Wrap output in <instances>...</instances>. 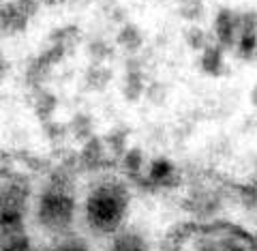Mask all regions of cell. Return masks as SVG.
<instances>
[{
    "instance_id": "cell-7",
    "label": "cell",
    "mask_w": 257,
    "mask_h": 251,
    "mask_svg": "<svg viewBox=\"0 0 257 251\" xmlns=\"http://www.w3.org/2000/svg\"><path fill=\"white\" fill-rule=\"evenodd\" d=\"M199 64H202L204 73L208 75H221L223 69H225V62H223V47L216 45V43H210L206 47V50L202 52V60H199Z\"/></svg>"
},
{
    "instance_id": "cell-8",
    "label": "cell",
    "mask_w": 257,
    "mask_h": 251,
    "mask_svg": "<svg viewBox=\"0 0 257 251\" xmlns=\"http://www.w3.org/2000/svg\"><path fill=\"white\" fill-rule=\"evenodd\" d=\"M118 43L122 45L128 54H135V52L142 50L144 35H142V30L135 26V24H124V26L120 28V32H118Z\"/></svg>"
},
{
    "instance_id": "cell-6",
    "label": "cell",
    "mask_w": 257,
    "mask_h": 251,
    "mask_svg": "<svg viewBox=\"0 0 257 251\" xmlns=\"http://www.w3.org/2000/svg\"><path fill=\"white\" fill-rule=\"evenodd\" d=\"M28 26V18L15 7V3H9L0 11V30L5 32H22Z\"/></svg>"
},
{
    "instance_id": "cell-1",
    "label": "cell",
    "mask_w": 257,
    "mask_h": 251,
    "mask_svg": "<svg viewBox=\"0 0 257 251\" xmlns=\"http://www.w3.org/2000/svg\"><path fill=\"white\" fill-rule=\"evenodd\" d=\"M128 210V191L116 181L99 183L86 198V223L96 234H111L122 225Z\"/></svg>"
},
{
    "instance_id": "cell-4",
    "label": "cell",
    "mask_w": 257,
    "mask_h": 251,
    "mask_svg": "<svg viewBox=\"0 0 257 251\" xmlns=\"http://www.w3.org/2000/svg\"><path fill=\"white\" fill-rule=\"evenodd\" d=\"M240 35L238 26V13L231 9H221L214 18V41L216 45H221L223 50H231L236 47Z\"/></svg>"
},
{
    "instance_id": "cell-9",
    "label": "cell",
    "mask_w": 257,
    "mask_h": 251,
    "mask_svg": "<svg viewBox=\"0 0 257 251\" xmlns=\"http://www.w3.org/2000/svg\"><path fill=\"white\" fill-rule=\"evenodd\" d=\"M109 251H148V245L140 234L135 232H122L111 240Z\"/></svg>"
},
{
    "instance_id": "cell-15",
    "label": "cell",
    "mask_w": 257,
    "mask_h": 251,
    "mask_svg": "<svg viewBox=\"0 0 257 251\" xmlns=\"http://www.w3.org/2000/svg\"><path fill=\"white\" fill-rule=\"evenodd\" d=\"M172 163L170 161H165V159H157L155 163H152V168H150V178L152 181H159V183H163V181H167V178L172 176Z\"/></svg>"
},
{
    "instance_id": "cell-22",
    "label": "cell",
    "mask_w": 257,
    "mask_h": 251,
    "mask_svg": "<svg viewBox=\"0 0 257 251\" xmlns=\"http://www.w3.org/2000/svg\"><path fill=\"white\" fill-rule=\"evenodd\" d=\"M251 103H253L255 108H257V84L253 86V91H251Z\"/></svg>"
},
{
    "instance_id": "cell-23",
    "label": "cell",
    "mask_w": 257,
    "mask_h": 251,
    "mask_svg": "<svg viewBox=\"0 0 257 251\" xmlns=\"http://www.w3.org/2000/svg\"><path fill=\"white\" fill-rule=\"evenodd\" d=\"M41 3H43V5H50V7H52V5H60V3H64V0H41Z\"/></svg>"
},
{
    "instance_id": "cell-19",
    "label": "cell",
    "mask_w": 257,
    "mask_h": 251,
    "mask_svg": "<svg viewBox=\"0 0 257 251\" xmlns=\"http://www.w3.org/2000/svg\"><path fill=\"white\" fill-rule=\"evenodd\" d=\"M15 7L20 9V13H24L30 20L32 15H37L39 7H41V0H13Z\"/></svg>"
},
{
    "instance_id": "cell-12",
    "label": "cell",
    "mask_w": 257,
    "mask_h": 251,
    "mask_svg": "<svg viewBox=\"0 0 257 251\" xmlns=\"http://www.w3.org/2000/svg\"><path fill=\"white\" fill-rule=\"evenodd\" d=\"M109 77L111 73L105 69V67H99V64H92L90 71H88V77H86V82L90 88H96V91H103V88L107 86L109 82Z\"/></svg>"
},
{
    "instance_id": "cell-11",
    "label": "cell",
    "mask_w": 257,
    "mask_h": 251,
    "mask_svg": "<svg viewBox=\"0 0 257 251\" xmlns=\"http://www.w3.org/2000/svg\"><path fill=\"white\" fill-rule=\"evenodd\" d=\"M236 50L246 60L257 56V32H240L238 41H236Z\"/></svg>"
},
{
    "instance_id": "cell-5",
    "label": "cell",
    "mask_w": 257,
    "mask_h": 251,
    "mask_svg": "<svg viewBox=\"0 0 257 251\" xmlns=\"http://www.w3.org/2000/svg\"><path fill=\"white\" fill-rule=\"evenodd\" d=\"M122 93L126 101H138L146 93V82H144V71L140 69V62L135 60H131V64L126 62V77Z\"/></svg>"
},
{
    "instance_id": "cell-18",
    "label": "cell",
    "mask_w": 257,
    "mask_h": 251,
    "mask_svg": "<svg viewBox=\"0 0 257 251\" xmlns=\"http://www.w3.org/2000/svg\"><path fill=\"white\" fill-rule=\"evenodd\" d=\"M52 251H90L88 245L82 238H62L60 242H56Z\"/></svg>"
},
{
    "instance_id": "cell-2",
    "label": "cell",
    "mask_w": 257,
    "mask_h": 251,
    "mask_svg": "<svg viewBox=\"0 0 257 251\" xmlns=\"http://www.w3.org/2000/svg\"><path fill=\"white\" fill-rule=\"evenodd\" d=\"M75 219V200L62 181L50 185L37 202V221L52 234H62Z\"/></svg>"
},
{
    "instance_id": "cell-20",
    "label": "cell",
    "mask_w": 257,
    "mask_h": 251,
    "mask_svg": "<svg viewBox=\"0 0 257 251\" xmlns=\"http://www.w3.org/2000/svg\"><path fill=\"white\" fill-rule=\"evenodd\" d=\"M88 50H90V56L94 58V64H99L103 58H107L109 52H111L109 47L101 41V39H99V41H94V43H90V47H88Z\"/></svg>"
},
{
    "instance_id": "cell-3",
    "label": "cell",
    "mask_w": 257,
    "mask_h": 251,
    "mask_svg": "<svg viewBox=\"0 0 257 251\" xmlns=\"http://www.w3.org/2000/svg\"><path fill=\"white\" fill-rule=\"evenodd\" d=\"M28 210V185L9 181L0 185V240L24 234Z\"/></svg>"
},
{
    "instance_id": "cell-17",
    "label": "cell",
    "mask_w": 257,
    "mask_h": 251,
    "mask_svg": "<svg viewBox=\"0 0 257 251\" xmlns=\"http://www.w3.org/2000/svg\"><path fill=\"white\" fill-rule=\"evenodd\" d=\"M238 26L240 32H257V11L238 13Z\"/></svg>"
},
{
    "instance_id": "cell-13",
    "label": "cell",
    "mask_w": 257,
    "mask_h": 251,
    "mask_svg": "<svg viewBox=\"0 0 257 251\" xmlns=\"http://www.w3.org/2000/svg\"><path fill=\"white\" fill-rule=\"evenodd\" d=\"M184 39H187V45L191 47V50H195V52H204L208 45V37H206V32L202 28H197V26H191L187 30V35H184Z\"/></svg>"
},
{
    "instance_id": "cell-16",
    "label": "cell",
    "mask_w": 257,
    "mask_h": 251,
    "mask_svg": "<svg viewBox=\"0 0 257 251\" xmlns=\"http://www.w3.org/2000/svg\"><path fill=\"white\" fill-rule=\"evenodd\" d=\"M202 11H204L202 0H182L180 13H182L187 20H199V15H202Z\"/></svg>"
},
{
    "instance_id": "cell-10",
    "label": "cell",
    "mask_w": 257,
    "mask_h": 251,
    "mask_svg": "<svg viewBox=\"0 0 257 251\" xmlns=\"http://www.w3.org/2000/svg\"><path fill=\"white\" fill-rule=\"evenodd\" d=\"M35 108H37V114L41 116L43 120H47V116L56 110V97L50 91H45V88H37Z\"/></svg>"
},
{
    "instance_id": "cell-14",
    "label": "cell",
    "mask_w": 257,
    "mask_h": 251,
    "mask_svg": "<svg viewBox=\"0 0 257 251\" xmlns=\"http://www.w3.org/2000/svg\"><path fill=\"white\" fill-rule=\"evenodd\" d=\"M0 251H35V247L26 234H20V236L0 240Z\"/></svg>"
},
{
    "instance_id": "cell-21",
    "label": "cell",
    "mask_w": 257,
    "mask_h": 251,
    "mask_svg": "<svg viewBox=\"0 0 257 251\" xmlns=\"http://www.w3.org/2000/svg\"><path fill=\"white\" fill-rule=\"evenodd\" d=\"M7 69H9V64H7L3 58H0V79L5 77V73H7Z\"/></svg>"
}]
</instances>
